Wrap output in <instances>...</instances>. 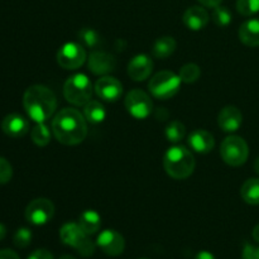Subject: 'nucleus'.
I'll return each instance as SVG.
<instances>
[{"label": "nucleus", "mask_w": 259, "mask_h": 259, "mask_svg": "<svg viewBox=\"0 0 259 259\" xmlns=\"http://www.w3.org/2000/svg\"><path fill=\"white\" fill-rule=\"evenodd\" d=\"M60 259H76V258H75V257H72V255L65 254V255H62V257H61Z\"/></svg>", "instance_id": "nucleus-40"}, {"label": "nucleus", "mask_w": 259, "mask_h": 259, "mask_svg": "<svg viewBox=\"0 0 259 259\" xmlns=\"http://www.w3.org/2000/svg\"><path fill=\"white\" fill-rule=\"evenodd\" d=\"M124 105H125L126 111L133 118L139 119V120L148 118L152 113V109H153L151 96L144 93L143 90H139V89H134L126 94Z\"/></svg>", "instance_id": "nucleus-9"}, {"label": "nucleus", "mask_w": 259, "mask_h": 259, "mask_svg": "<svg viewBox=\"0 0 259 259\" xmlns=\"http://www.w3.org/2000/svg\"><path fill=\"white\" fill-rule=\"evenodd\" d=\"M5 235H7V228H5V225H3L2 223H0V242L4 239Z\"/></svg>", "instance_id": "nucleus-38"}, {"label": "nucleus", "mask_w": 259, "mask_h": 259, "mask_svg": "<svg viewBox=\"0 0 259 259\" xmlns=\"http://www.w3.org/2000/svg\"><path fill=\"white\" fill-rule=\"evenodd\" d=\"M164 136H166L167 141L171 142V143H179L186 136V126L184 123L179 120H174L166 126V131H164Z\"/></svg>", "instance_id": "nucleus-24"}, {"label": "nucleus", "mask_w": 259, "mask_h": 259, "mask_svg": "<svg viewBox=\"0 0 259 259\" xmlns=\"http://www.w3.org/2000/svg\"><path fill=\"white\" fill-rule=\"evenodd\" d=\"M243 259H259V247L252 244H245L242 252Z\"/></svg>", "instance_id": "nucleus-32"}, {"label": "nucleus", "mask_w": 259, "mask_h": 259, "mask_svg": "<svg viewBox=\"0 0 259 259\" xmlns=\"http://www.w3.org/2000/svg\"><path fill=\"white\" fill-rule=\"evenodd\" d=\"M30 138L38 147H46L51 141V132L45 123H37L30 131Z\"/></svg>", "instance_id": "nucleus-25"}, {"label": "nucleus", "mask_w": 259, "mask_h": 259, "mask_svg": "<svg viewBox=\"0 0 259 259\" xmlns=\"http://www.w3.org/2000/svg\"><path fill=\"white\" fill-rule=\"evenodd\" d=\"M83 116L91 124H100L105 120L106 110L100 101L90 100L83 106Z\"/></svg>", "instance_id": "nucleus-21"}, {"label": "nucleus", "mask_w": 259, "mask_h": 259, "mask_svg": "<svg viewBox=\"0 0 259 259\" xmlns=\"http://www.w3.org/2000/svg\"><path fill=\"white\" fill-rule=\"evenodd\" d=\"M23 106L35 123H46L57 109V98L50 88L33 85L23 95Z\"/></svg>", "instance_id": "nucleus-2"}, {"label": "nucleus", "mask_w": 259, "mask_h": 259, "mask_svg": "<svg viewBox=\"0 0 259 259\" xmlns=\"http://www.w3.org/2000/svg\"><path fill=\"white\" fill-rule=\"evenodd\" d=\"M189 146L197 153L206 154L214 149L215 139L212 134L205 129H196L189 136Z\"/></svg>", "instance_id": "nucleus-17"}, {"label": "nucleus", "mask_w": 259, "mask_h": 259, "mask_svg": "<svg viewBox=\"0 0 259 259\" xmlns=\"http://www.w3.org/2000/svg\"><path fill=\"white\" fill-rule=\"evenodd\" d=\"M32 242V232L28 228H20L13 237V243L18 248H27Z\"/></svg>", "instance_id": "nucleus-30"}, {"label": "nucleus", "mask_w": 259, "mask_h": 259, "mask_svg": "<svg viewBox=\"0 0 259 259\" xmlns=\"http://www.w3.org/2000/svg\"><path fill=\"white\" fill-rule=\"evenodd\" d=\"M211 18L218 27H227V25H229L232 23L233 17L232 13H230V10L228 8L220 7L219 5V7L214 8V10H212Z\"/></svg>", "instance_id": "nucleus-28"}, {"label": "nucleus", "mask_w": 259, "mask_h": 259, "mask_svg": "<svg viewBox=\"0 0 259 259\" xmlns=\"http://www.w3.org/2000/svg\"><path fill=\"white\" fill-rule=\"evenodd\" d=\"M89 70L98 76H105L113 72L116 67V60L110 53L95 51L89 57Z\"/></svg>", "instance_id": "nucleus-13"}, {"label": "nucleus", "mask_w": 259, "mask_h": 259, "mask_svg": "<svg viewBox=\"0 0 259 259\" xmlns=\"http://www.w3.org/2000/svg\"><path fill=\"white\" fill-rule=\"evenodd\" d=\"M78 40L83 47L89 48H96L101 43V37L96 30L93 28H82L80 32L77 33Z\"/></svg>", "instance_id": "nucleus-26"}, {"label": "nucleus", "mask_w": 259, "mask_h": 259, "mask_svg": "<svg viewBox=\"0 0 259 259\" xmlns=\"http://www.w3.org/2000/svg\"><path fill=\"white\" fill-rule=\"evenodd\" d=\"M218 124L220 129L227 133L237 132L243 124V114L237 106L228 105L220 110L218 116Z\"/></svg>", "instance_id": "nucleus-14"}, {"label": "nucleus", "mask_w": 259, "mask_h": 259, "mask_svg": "<svg viewBox=\"0 0 259 259\" xmlns=\"http://www.w3.org/2000/svg\"><path fill=\"white\" fill-rule=\"evenodd\" d=\"M96 245L110 257H118L125 249V240L123 235L114 229H106L99 234Z\"/></svg>", "instance_id": "nucleus-11"}, {"label": "nucleus", "mask_w": 259, "mask_h": 259, "mask_svg": "<svg viewBox=\"0 0 259 259\" xmlns=\"http://www.w3.org/2000/svg\"><path fill=\"white\" fill-rule=\"evenodd\" d=\"M199 3H201V5L206 8H217L222 4L223 0H197Z\"/></svg>", "instance_id": "nucleus-35"}, {"label": "nucleus", "mask_w": 259, "mask_h": 259, "mask_svg": "<svg viewBox=\"0 0 259 259\" xmlns=\"http://www.w3.org/2000/svg\"><path fill=\"white\" fill-rule=\"evenodd\" d=\"M181 82L180 76L175 72L161 71L151 78L148 89L154 98L159 99V100H167V99L174 98L179 93Z\"/></svg>", "instance_id": "nucleus-6"}, {"label": "nucleus", "mask_w": 259, "mask_h": 259, "mask_svg": "<svg viewBox=\"0 0 259 259\" xmlns=\"http://www.w3.org/2000/svg\"><path fill=\"white\" fill-rule=\"evenodd\" d=\"M153 70V61L147 55L134 56L128 63V75L133 81H144Z\"/></svg>", "instance_id": "nucleus-15"}, {"label": "nucleus", "mask_w": 259, "mask_h": 259, "mask_svg": "<svg viewBox=\"0 0 259 259\" xmlns=\"http://www.w3.org/2000/svg\"><path fill=\"white\" fill-rule=\"evenodd\" d=\"M78 225L88 235L96 234L101 227V218L95 210H85L78 217Z\"/></svg>", "instance_id": "nucleus-20"}, {"label": "nucleus", "mask_w": 259, "mask_h": 259, "mask_svg": "<svg viewBox=\"0 0 259 259\" xmlns=\"http://www.w3.org/2000/svg\"><path fill=\"white\" fill-rule=\"evenodd\" d=\"M141 259H147V258H141Z\"/></svg>", "instance_id": "nucleus-41"}, {"label": "nucleus", "mask_w": 259, "mask_h": 259, "mask_svg": "<svg viewBox=\"0 0 259 259\" xmlns=\"http://www.w3.org/2000/svg\"><path fill=\"white\" fill-rule=\"evenodd\" d=\"M0 259H20L19 255L12 249H2L0 250Z\"/></svg>", "instance_id": "nucleus-34"}, {"label": "nucleus", "mask_w": 259, "mask_h": 259, "mask_svg": "<svg viewBox=\"0 0 259 259\" xmlns=\"http://www.w3.org/2000/svg\"><path fill=\"white\" fill-rule=\"evenodd\" d=\"M254 171L259 175V157L254 161Z\"/></svg>", "instance_id": "nucleus-39"}, {"label": "nucleus", "mask_w": 259, "mask_h": 259, "mask_svg": "<svg viewBox=\"0 0 259 259\" xmlns=\"http://www.w3.org/2000/svg\"><path fill=\"white\" fill-rule=\"evenodd\" d=\"M63 244L77 250L82 257H91L96 250V244L76 223H67L60 230Z\"/></svg>", "instance_id": "nucleus-4"}, {"label": "nucleus", "mask_w": 259, "mask_h": 259, "mask_svg": "<svg viewBox=\"0 0 259 259\" xmlns=\"http://www.w3.org/2000/svg\"><path fill=\"white\" fill-rule=\"evenodd\" d=\"M52 132L60 143L76 146L88 136V124L83 114L77 109L65 108L58 111L52 120Z\"/></svg>", "instance_id": "nucleus-1"}, {"label": "nucleus", "mask_w": 259, "mask_h": 259, "mask_svg": "<svg viewBox=\"0 0 259 259\" xmlns=\"http://www.w3.org/2000/svg\"><path fill=\"white\" fill-rule=\"evenodd\" d=\"M195 259H217L214 257V254L210 252H206V250H202V252L197 253Z\"/></svg>", "instance_id": "nucleus-36"}, {"label": "nucleus", "mask_w": 259, "mask_h": 259, "mask_svg": "<svg viewBox=\"0 0 259 259\" xmlns=\"http://www.w3.org/2000/svg\"><path fill=\"white\" fill-rule=\"evenodd\" d=\"M194 154L184 146L171 147L163 157V167L167 175L175 180H185L194 174Z\"/></svg>", "instance_id": "nucleus-3"}, {"label": "nucleus", "mask_w": 259, "mask_h": 259, "mask_svg": "<svg viewBox=\"0 0 259 259\" xmlns=\"http://www.w3.org/2000/svg\"><path fill=\"white\" fill-rule=\"evenodd\" d=\"M240 196L247 204L259 205V179H249L242 185Z\"/></svg>", "instance_id": "nucleus-23"}, {"label": "nucleus", "mask_w": 259, "mask_h": 259, "mask_svg": "<svg viewBox=\"0 0 259 259\" xmlns=\"http://www.w3.org/2000/svg\"><path fill=\"white\" fill-rule=\"evenodd\" d=\"M95 93L101 100L108 101V103H114L120 99L123 94V85L118 78L114 76H101L95 83Z\"/></svg>", "instance_id": "nucleus-12"}, {"label": "nucleus", "mask_w": 259, "mask_h": 259, "mask_svg": "<svg viewBox=\"0 0 259 259\" xmlns=\"http://www.w3.org/2000/svg\"><path fill=\"white\" fill-rule=\"evenodd\" d=\"M55 215V205L51 200L39 197L34 199L25 207V219L33 225H45L51 222Z\"/></svg>", "instance_id": "nucleus-10"}, {"label": "nucleus", "mask_w": 259, "mask_h": 259, "mask_svg": "<svg viewBox=\"0 0 259 259\" xmlns=\"http://www.w3.org/2000/svg\"><path fill=\"white\" fill-rule=\"evenodd\" d=\"M184 23L189 29L201 30L210 20L209 13L202 7H191L184 13Z\"/></svg>", "instance_id": "nucleus-18"}, {"label": "nucleus", "mask_w": 259, "mask_h": 259, "mask_svg": "<svg viewBox=\"0 0 259 259\" xmlns=\"http://www.w3.org/2000/svg\"><path fill=\"white\" fill-rule=\"evenodd\" d=\"M220 156L229 166L239 167L247 162L249 157V147L242 137L229 136L223 141Z\"/></svg>", "instance_id": "nucleus-7"}, {"label": "nucleus", "mask_w": 259, "mask_h": 259, "mask_svg": "<svg viewBox=\"0 0 259 259\" xmlns=\"http://www.w3.org/2000/svg\"><path fill=\"white\" fill-rule=\"evenodd\" d=\"M237 10L244 17H252L259 12V0H237Z\"/></svg>", "instance_id": "nucleus-29"}, {"label": "nucleus", "mask_w": 259, "mask_h": 259, "mask_svg": "<svg viewBox=\"0 0 259 259\" xmlns=\"http://www.w3.org/2000/svg\"><path fill=\"white\" fill-rule=\"evenodd\" d=\"M28 259H55L53 254L47 249H37L28 257Z\"/></svg>", "instance_id": "nucleus-33"}, {"label": "nucleus", "mask_w": 259, "mask_h": 259, "mask_svg": "<svg viewBox=\"0 0 259 259\" xmlns=\"http://www.w3.org/2000/svg\"><path fill=\"white\" fill-rule=\"evenodd\" d=\"M88 52L80 42H68L57 52V62L65 70H76L85 63Z\"/></svg>", "instance_id": "nucleus-8"}, {"label": "nucleus", "mask_w": 259, "mask_h": 259, "mask_svg": "<svg viewBox=\"0 0 259 259\" xmlns=\"http://www.w3.org/2000/svg\"><path fill=\"white\" fill-rule=\"evenodd\" d=\"M239 39L248 47L259 46V19H249L243 23L239 28Z\"/></svg>", "instance_id": "nucleus-19"}, {"label": "nucleus", "mask_w": 259, "mask_h": 259, "mask_svg": "<svg viewBox=\"0 0 259 259\" xmlns=\"http://www.w3.org/2000/svg\"><path fill=\"white\" fill-rule=\"evenodd\" d=\"M180 78L182 82L185 83H194L201 76V68L196 65V63H187V65L182 66L179 73Z\"/></svg>", "instance_id": "nucleus-27"}, {"label": "nucleus", "mask_w": 259, "mask_h": 259, "mask_svg": "<svg viewBox=\"0 0 259 259\" xmlns=\"http://www.w3.org/2000/svg\"><path fill=\"white\" fill-rule=\"evenodd\" d=\"M13 177V167L8 159L0 157V185L8 184Z\"/></svg>", "instance_id": "nucleus-31"}, {"label": "nucleus", "mask_w": 259, "mask_h": 259, "mask_svg": "<svg viewBox=\"0 0 259 259\" xmlns=\"http://www.w3.org/2000/svg\"><path fill=\"white\" fill-rule=\"evenodd\" d=\"M252 235H253V239H254L257 243H259V224L254 227Z\"/></svg>", "instance_id": "nucleus-37"}, {"label": "nucleus", "mask_w": 259, "mask_h": 259, "mask_svg": "<svg viewBox=\"0 0 259 259\" xmlns=\"http://www.w3.org/2000/svg\"><path fill=\"white\" fill-rule=\"evenodd\" d=\"M63 96L68 103L76 106H85L93 96V83L83 73H76L66 80Z\"/></svg>", "instance_id": "nucleus-5"}, {"label": "nucleus", "mask_w": 259, "mask_h": 259, "mask_svg": "<svg viewBox=\"0 0 259 259\" xmlns=\"http://www.w3.org/2000/svg\"><path fill=\"white\" fill-rule=\"evenodd\" d=\"M177 43L175 40V38L168 37V35H164V37L158 38V39L154 42L153 48H152V53L156 58H167L171 55H174V52L176 51Z\"/></svg>", "instance_id": "nucleus-22"}, {"label": "nucleus", "mask_w": 259, "mask_h": 259, "mask_svg": "<svg viewBox=\"0 0 259 259\" xmlns=\"http://www.w3.org/2000/svg\"><path fill=\"white\" fill-rule=\"evenodd\" d=\"M2 129L10 138H22L29 131V123L19 114H9L3 119Z\"/></svg>", "instance_id": "nucleus-16"}]
</instances>
